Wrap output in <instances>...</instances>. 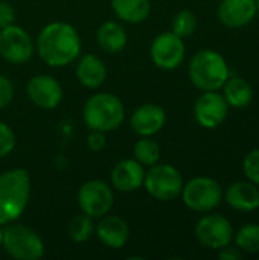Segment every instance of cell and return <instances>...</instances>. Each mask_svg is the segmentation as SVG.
<instances>
[{
	"label": "cell",
	"mask_w": 259,
	"mask_h": 260,
	"mask_svg": "<svg viewBox=\"0 0 259 260\" xmlns=\"http://www.w3.org/2000/svg\"><path fill=\"white\" fill-rule=\"evenodd\" d=\"M37 49L47 66L63 67L76 59L81 52V40L73 26L55 21L41 29L37 38Z\"/></svg>",
	"instance_id": "cell-1"
},
{
	"label": "cell",
	"mask_w": 259,
	"mask_h": 260,
	"mask_svg": "<svg viewBox=\"0 0 259 260\" xmlns=\"http://www.w3.org/2000/svg\"><path fill=\"white\" fill-rule=\"evenodd\" d=\"M189 79L202 91H218L231 76L224 56L214 49L198 50L189 62Z\"/></svg>",
	"instance_id": "cell-2"
},
{
	"label": "cell",
	"mask_w": 259,
	"mask_h": 260,
	"mask_svg": "<svg viewBox=\"0 0 259 260\" xmlns=\"http://www.w3.org/2000/svg\"><path fill=\"white\" fill-rule=\"evenodd\" d=\"M31 193L29 174L24 169H12L0 175V225L21 216Z\"/></svg>",
	"instance_id": "cell-3"
},
{
	"label": "cell",
	"mask_w": 259,
	"mask_h": 260,
	"mask_svg": "<svg viewBox=\"0 0 259 260\" xmlns=\"http://www.w3.org/2000/svg\"><path fill=\"white\" fill-rule=\"evenodd\" d=\"M84 122L93 131H113L125 117V108L119 98L110 93H96L84 105Z\"/></svg>",
	"instance_id": "cell-4"
},
{
	"label": "cell",
	"mask_w": 259,
	"mask_h": 260,
	"mask_svg": "<svg viewBox=\"0 0 259 260\" xmlns=\"http://www.w3.org/2000/svg\"><path fill=\"white\" fill-rule=\"evenodd\" d=\"M221 184L211 177H195L183 184L182 200L185 206L198 213H208L217 209L223 201Z\"/></svg>",
	"instance_id": "cell-5"
},
{
	"label": "cell",
	"mask_w": 259,
	"mask_h": 260,
	"mask_svg": "<svg viewBox=\"0 0 259 260\" xmlns=\"http://www.w3.org/2000/svg\"><path fill=\"white\" fill-rule=\"evenodd\" d=\"M183 184L180 171L166 163H156L145 172L143 186L147 192L159 201L166 203L176 200L182 193Z\"/></svg>",
	"instance_id": "cell-6"
},
{
	"label": "cell",
	"mask_w": 259,
	"mask_h": 260,
	"mask_svg": "<svg viewBox=\"0 0 259 260\" xmlns=\"http://www.w3.org/2000/svg\"><path fill=\"white\" fill-rule=\"evenodd\" d=\"M2 244L6 253L18 260H38L44 254L41 238L24 225H9L2 232Z\"/></svg>",
	"instance_id": "cell-7"
},
{
	"label": "cell",
	"mask_w": 259,
	"mask_h": 260,
	"mask_svg": "<svg viewBox=\"0 0 259 260\" xmlns=\"http://www.w3.org/2000/svg\"><path fill=\"white\" fill-rule=\"evenodd\" d=\"M195 236L205 248L218 251L220 248L232 244L234 227L226 216L218 213H208L198 219L195 225Z\"/></svg>",
	"instance_id": "cell-8"
},
{
	"label": "cell",
	"mask_w": 259,
	"mask_h": 260,
	"mask_svg": "<svg viewBox=\"0 0 259 260\" xmlns=\"http://www.w3.org/2000/svg\"><path fill=\"white\" fill-rule=\"evenodd\" d=\"M78 203L81 210L90 218H102L111 210L114 197L107 183L90 180L79 187Z\"/></svg>",
	"instance_id": "cell-9"
},
{
	"label": "cell",
	"mask_w": 259,
	"mask_h": 260,
	"mask_svg": "<svg viewBox=\"0 0 259 260\" xmlns=\"http://www.w3.org/2000/svg\"><path fill=\"white\" fill-rule=\"evenodd\" d=\"M34 53V43L24 29L14 23L0 29V55L12 62L23 64L31 59Z\"/></svg>",
	"instance_id": "cell-10"
},
{
	"label": "cell",
	"mask_w": 259,
	"mask_h": 260,
	"mask_svg": "<svg viewBox=\"0 0 259 260\" xmlns=\"http://www.w3.org/2000/svg\"><path fill=\"white\" fill-rule=\"evenodd\" d=\"M183 38L172 32H163L157 35L151 44V59L162 70H174L185 59Z\"/></svg>",
	"instance_id": "cell-11"
},
{
	"label": "cell",
	"mask_w": 259,
	"mask_h": 260,
	"mask_svg": "<svg viewBox=\"0 0 259 260\" xmlns=\"http://www.w3.org/2000/svg\"><path fill=\"white\" fill-rule=\"evenodd\" d=\"M229 113V105L218 91H202L194 105V116L202 128L214 129L220 126Z\"/></svg>",
	"instance_id": "cell-12"
},
{
	"label": "cell",
	"mask_w": 259,
	"mask_h": 260,
	"mask_svg": "<svg viewBox=\"0 0 259 260\" xmlns=\"http://www.w3.org/2000/svg\"><path fill=\"white\" fill-rule=\"evenodd\" d=\"M29 99L43 110L55 108L63 99V88L60 82L49 75H37L27 82Z\"/></svg>",
	"instance_id": "cell-13"
},
{
	"label": "cell",
	"mask_w": 259,
	"mask_h": 260,
	"mask_svg": "<svg viewBox=\"0 0 259 260\" xmlns=\"http://www.w3.org/2000/svg\"><path fill=\"white\" fill-rule=\"evenodd\" d=\"M223 200L235 212L253 213L259 209V186L249 180L234 181L223 192Z\"/></svg>",
	"instance_id": "cell-14"
},
{
	"label": "cell",
	"mask_w": 259,
	"mask_h": 260,
	"mask_svg": "<svg viewBox=\"0 0 259 260\" xmlns=\"http://www.w3.org/2000/svg\"><path fill=\"white\" fill-rule=\"evenodd\" d=\"M166 122L165 110L156 104H143L134 110L131 116V128L142 137H151L157 134Z\"/></svg>",
	"instance_id": "cell-15"
},
{
	"label": "cell",
	"mask_w": 259,
	"mask_h": 260,
	"mask_svg": "<svg viewBox=\"0 0 259 260\" xmlns=\"http://www.w3.org/2000/svg\"><path fill=\"white\" fill-rule=\"evenodd\" d=\"M256 15L255 0H221L218 6L220 21L231 29L247 26Z\"/></svg>",
	"instance_id": "cell-16"
},
{
	"label": "cell",
	"mask_w": 259,
	"mask_h": 260,
	"mask_svg": "<svg viewBox=\"0 0 259 260\" xmlns=\"http://www.w3.org/2000/svg\"><path fill=\"white\" fill-rule=\"evenodd\" d=\"M145 171L137 160H121L111 171V184L121 192H133L143 186Z\"/></svg>",
	"instance_id": "cell-17"
},
{
	"label": "cell",
	"mask_w": 259,
	"mask_h": 260,
	"mask_svg": "<svg viewBox=\"0 0 259 260\" xmlns=\"http://www.w3.org/2000/svg\"><path fill=\"white\" fill-rule=\"evenodd\" d=\"M98 239L108 248H121L127 244L130 229L119 216H102L99 224L95 227Z\"/></svg>",
	"instance_id": "cell-18"
},
{
	"label": "cell",
	"mask_w": 259,
	"mask_h": 260,
	"mask_svg": "<svg viewBox=\"0 0 259 260\" xmlns=\"http://www.w3.org/2000/svg\"><path fill=\"white\" fill-rule=\"evenodd\" d=\"M223 98L226 99L227 105L237 110L247 108L253 101V87L249 81L240 76H234L226 81V84L221 87Z\"/></svg>",
	"instance_id": "cell-19"
},
{
	"label": "cell",
	"mask_w": 259,
	"mask_h": 260,
	"mask_svg": "<svg viewBox=\"0 0 259 260\" xmlns=\"http://www.w3.org/2000/svg\"><path fill=\"white\" fill-rule=\"evenodd\" d=\"M76 76L79 82L89 88H98L107 78L105 64L95 55L87 53L81 58L76 67Z\"/></svg>",
	"instance_id": "cell-20"
},
{
	"label": "cell",
	"mask_w": 259,
	"mask_h": 260,
	"mask_svg": "<svg viewBox=\"0 0 259 260\" xmlns=\"http://www.w3.org/2000/svg\"><path fill=\"white\" fill-rule=\"evenodd\" d=\"M114 14L127 23L143 21L151 11L150 0H111Z\"/></svg>",
	"instance_id": "cell-21"
},
{
	"label": "cell",
	"mask_w": 259,
	"mask_h": 260,
	"mask_svg": "<svg viewBox=\"0 0 259 260\" xmlns=\"http://www.w3.org/2000/svg\"><path fill=\"white\" fill-rule=\"evenodd\" d=\"M96 38H98L99 46L108 53H118L127 44V34H125L124 27L114 21L104 23L98 29Z\"/></svg>",
	"instance_id": "cell-22"
},
{
	"label": "cell",
	"mask_w": 259,
	"mask_h": 260,
	"mask_svg": "<svg viewBox=\"0 0 259 260\" xmlns=\"http://www.w3.org/2000/svg\"><path fill=\"white\" fill-rule=\"evenodd\" d=\"M232 241L244 254H259V224H244L237 232H234Z\"/></svg>",
	"instance_id": "cell-23"
},
{
	"label": "cell",
	"mask_w": 259,
	"mask_h": 260,
	"mask_svg": "<svg viewBox=\"0 0 259 260\" xmlns=\"http://www.w3.org/2000/svg\"><path fill=\"white\" fill-rule=\"evenodd\" d=\"M134 158L143 166H153L160 158V146L154 139L143 137L134 145Z\"/></svg>",
	"instance_id": "cell-24"
},
{
	"label": "cell",
	"mask_w": 259,
	"mask_h": 260,
	"mask_svg": "<svg viewBox=\"0 0 259 260\" xmlns=\"http://www.w3.org/2000/svg\"><path fill=\"white\" fill-rule=\"evenodd\" d=\"M89 215H78L69 224V235L75 242H85L95 233V224Z\"/></svg>",
	"instance_id": "cell-25"
},
{
	"label": "cell",
	"mask_w": 259,
	"mask_h": 260,
	"mask_svg": "<svg viewBox=\"0 0 259 260\" xmlns=\"http://www.w3.org/2000/svg\"><path fill=\"white\" fill-rule=\"evenodd\" d=\"M197 27V17L189 9H182L176 14L172 20V34H176L180 38L191 37Z\"/></svg>",
	"instance_id": "cell-26"
},
{
	"label": "cell",
	"mask_w": 259,
	"mask_h": 260,
	"mask_svg": "<svg viewBox=\"0 0 259 260\" xmlns=\"http://www.w3.org/2000/svg\"><path fill=\"white\" fill-rule=\"evenodd\" d=\"M243 172L246 178L259 186V148L249 151L243 160Z\"/></svg>",
	"instance_id": "cell-27"
},
{
	"label": "cell",
	"mask_w": 259,
	"mask_h": 260,
	"mask_svg": "<svg viewBox=\"0 0 259 260\" xmlns=\"http://www.w3.org/2000/svg\"><path fill=\"white\" fill-rule=\"evenodd\" d=\"M14 146H15L14 131L6 123L0 122V158L11 154Z\"/></svg>",
	"instance_id": "cell-28"
},
{
	"label": "cell",
	"mask_w": 259,
	"mask_h": 260,
	"mask_svg": "<svg viewBox=\"0 0 259 260\" xmlns=\"http://www.w3.org/2000/svg\"><path fill=\"white\" fill-rule=\"evenodd\" d=\"M12 98H14V85H12V82L6 76L0 75V108L9 105Z\"/></svg>",
	"instance_id": "cell-29"
},
{
	"label": "cell",
	"mask_w": 259,
	"mask_h": 260,
	"mask_svg": "<svg viewBox=\"0 0 259 260\" xmlns=\"http://www.w3.org/2000/svg\"><path fill=\"white\" fill-rule=\"evenodd\" d=\"M105 143H107V140H105L104 133H102V131H93V129H92L90 136L87 137V146H89L92 151L99 152V151H102V149L105 148Z\"/></svg>",
	"instance_id": "cell-30"
},
{
	"label": "cell",
	"mask_w": 259,
	"mask_h": 260,
	"mask_svg": "<svg viewBox=\"0 0 259 260\" xmlns=\"http://www.w3.org/2000/svg\"><path fill=\"white\" fill-rule=\"evenodd\" d=\"M15 12L8 2H0V29L14 23Z\"/></svg>",
	"instance_id": "cell-31"
},
{
	"label": "cell",
	"mask_w": 259,
	"mask_h": 260,
	"mask_svg": "<svg viewBox=\"0 0 259 260\" xmlns=\"http://www.w3.org/2000/svg\"><path fill=\"white\" fill-rule=\"evenodd\" d=\"M218 257L221 260H243L244 253L237 245H226L218 250Z\"/></svg>",
	"instance_id": "cell-32"
},
{
	"label": "cell",
	"mask_w": 259,
	"mask_h": 260,
	"mask_svg": "<svg viewBox=\"0 0 259 260\" xmlns=\"http://www.w3.org/2000/svg\"><path fill=\"white\" fill-rule=\"evenodd\" d=\"M255 3H256V14H259V0H255Z\"/></svg>",
	"instance_id": "cell-33"
},
{
	"label": "cell",
	"mask_w": 259,
	"mask_h": 260,
	"mask_svg": "<svg viewBox=\"0 0 259 260\" xmlns=\"http://www.w3.org/2000/svg\"><path fill=\"white\" fill-rule=\"evenodd\" d=\"M0 244H2V230H0Z\"/></svg>",
	"instance_id": "cell-34"
}]
</instances>
